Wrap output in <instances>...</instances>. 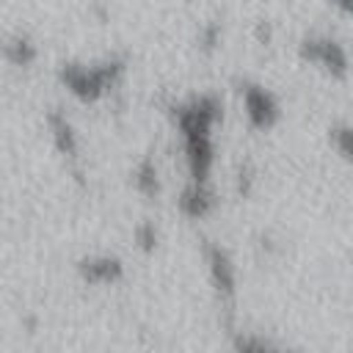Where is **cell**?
I'll return each mask as SVG.
<instances>
[{
    "label": "cell",
    "mask_w": 353,
    "mask_h": 353,
    "mask_svg": "<svg viewBox=\"0 0 353 353\" xmlns=\"http://www.w3.org/2000/svg\"><path fill=\"white\" fill-rule=\"evenodd\" d=\"M331 3H336V6L345 8V11H353V0H331Z\"/></svg>",
    "instance_id": "9"
},
{
    "label": "cell",
    "mask_w": 353,
    "mask_h": 353,
    "mask_svg": "<svg viewBox=\"0 0 353 353\" xmlns=\"http://www.w3.org/2000/svg\"><path fill=\"white\" fill-rule=\"evenodd\" d=\"M121 69H124V63L116 58H108V61L91 63V66L88 63H69V66H63V80L74 94L94 99L108 85H113V80L121 74Z\"/></svg>",
    "instance_id": "1"
},
{
    "label": "cell",
    "mask_w": 353,
    "mask_h": 353,
    "mask_svg": "<svg viewBox=\"0 0 353 353\" xmlns=\"http://www.w3.org/2000/svg\"><path fill=\"white\" fill-rule=\"evenodd\" d=\"M301 52H303V58H309L312 63H320L331 74H345L347 72V52L331 36H309L301 44Z\"/></svg>",
    "instance_id": "2"
},
{
    "label": "cell",
    "mask_w": 353,
    "mask_h": 353,
    "mask_svg": "<svg viewBox=\"0 0 353 353\" xmlns=\"http://www.w3.org/2000/svg\"><path fill=\"white\" fill-rule=\"evenodd\" d=\"M83 270L91 281H113L121 273V262L110 259V256H97V259H88L83 265Z\"/></svg>",
    "instance_id": "5"
},
{
    "label": "cell",
    "mask_w": 353,
    "mask_h": 353,
    "mask_svg": "<svg viewBox=\"0 0 353 353\" xmlns=\"http://www.w3.org/2000/svg\"><path fill=\"white\" fill-rule=\"evenodd\" d=\"M243 105H245V113H248L251 124H256V127H270L279 119V102L262 85H254V83L245 85L243 88Z\"/></svg>",
    "instance_id": "3"
},
{
    "label": "cell",
    "mask_w": 353,
    "mask_h": 353,
    "mask_svg": "<svg viewBox=\"0 0 353 353\" xmlns=\"http://www.w3.org/2000/svg\"><path fill=\"white\" fill-rule=\"evenodd\" d=\"M135 182H138V188L141 190H152V188H157V171H154V165H149V163H141V168L135 171Z\"/></svg>",
    "instance_id": "8"
},
{
    "label": "cell",
    "mask_w": 353,
    "mask_h": 353,
    "mask_svg": "<svg viewBox=\"0 0 353 353\" xmlns=\"http://www.w3.org/2000/svg\"><path fill=\"white\" fill-rule=\"evenodd\" d=\"M3 50H6V55H8L14 63H28V61H33V55H36V47H33L25 36L8 39V41L3 44Z\"/></svg>",
    "instance_id": "6"
},
{
    "label": "cell",
    "mask_w": 353,
    "mask_h": 353,
    "mask_svg": "<svg viewBox=\"0 0 353 353\" xmlns=\"http://www.w3.org/2000/svg\"><path fill=\"white\" fill-rule=\"evenodd\" d=\"M207 265H210V273H212L218 290L232 292V290H234V268H232L229 256L223 254V248H210V254H207Z\"/></svg>",
    "instance_id": "4"
},
{
    "label": "cell",
    "mask_w": 353,
    "mask_h": 353,
    "mask_svg": "<svg viewBox=\"0 0 353 353\" xmlns=\"http://www.w3.org/2000/svg\"><path fill=\"white\" fill-rule=\"evenodd\" d=\"M331 141H334L339 154L353 157V124H336L331 130Z\"/></svg>",
    "instance_id": "7"
}]
</instances>
